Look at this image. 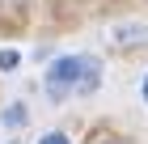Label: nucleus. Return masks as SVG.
<instances>
[{"label":"nucleus","instance_id":"obj_3","mask_svg":"<svg viewBox=\"0 0 148 144\" xmlns=\"http://www.w3.org/2000/svg\"><path fill=\"white\" fill-rule=\"evenodd\" d=\"M38 144H72V140H68V136H64V132H47V136H42V140H38Z\"/></svg>","mask_w":148,"mask_h":144},{"label":"nucleus","instance_id":"obj_4","mask_svg":"<svg viewBox=\"0 0 148 144\" xmlns=\"http://www.w3.org/2000/svg\"><path fill=\"white\" fill-rule=\"evenodd\" d=\"M17 59H21L17 51H0V68H17Z\"/></svg>","mask_w":148,"mask_h":144},{"label":"nucleus","instance_id":"obj_6","mask_svg":"<svg viewBox=\"0 0 148 144\" xmlns=\"http://www.w3.org/2000/svg\"><path fill=\"white\" fill-rule=\"evenodd\" d=\"M97 144H114V140H97Z\"/></svg>","mask_w":148,"mask_h":144},{"label":"nucleus","instance_id":"obj_5","mask_svg":"<svg viewBox=\"0 0 148 144\" xmlns=\"http://www.w3.org/2000/svg\"><path fill=\"white\" fill-rule=\"evenodd\" d=\"M140 93H144V102H148V76H144V85H140Z\"/></svg>","mask_w":148,"mask_h":144},{"label":"nucleus","instance_id":"obj_2","mask_svg":"<svg viewBox=\"0 0 148 144\" xmlns=\"http://www.w3.org/2000/svg\"><path fill=\"white\" fill-rule=\"evenodd\" d=\"M25 106H9V110H0V144H13V136H21L25 127Z\"/></svg>","mask_w":148,"mask_h":144},{"label":"nucleus","instance_id":"obj_1","mask_svg":"<svg viewBox=\"0 0 148 144\" xmlns=\"http://www.w3.org/2000/svg\"><path fill=\"white\" fill-rule=\"evenodd\" d=\"M102 81V59L97 55H59L47 68V93L68 98V93H89Z\"/></svg>","mask_w":148,"mask_h":144}]
</instances>
